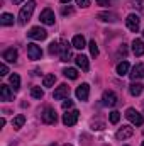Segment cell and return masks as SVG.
<instances>
[{
  "label": "cell",
  "mask_w": 144,
  "mask_h": 146,
  "mask_svg": "<svg viewBox=\"0 0 144 146\" xmlns=\"http://www.w3.org/2000/svg\"><path fill=\"white\" fill-rule=\"evenodd\" d=\"M34 9H36V2H32V0H29L22 9H20V12H19V24H27L29 21H31V17H32V12H34Z\"/></svg>",
  "instance_id": "6da1fadb"
},
{
  "label": "cell",
  "mask_w": 144,
  "mask_h": 146,
  "mask_svg": "<svg viewBox=\"0 0 144 146\" xmlns=\"http://www.w3.org/2000/svg\"><path fill=\"white\" fill-rule=\"evenodd\" d=\"M126 117H127L134 126H143V124H144V117L136 109H132V107L126 110Z\"/></svg>",
  "instance_id": "7a4b0ae2"
},
{
  "label": "cell",
  "mask_w": 144,
  "mask_h": 146,
  "mask_svg": "<svg viewBox=\"0 0 144 146\" xmlns=\"http://www.w3.org/2000/svg\"><path fill=\"white\" fill-rule=\"evenodd\" d=\"M126 26L129 27V31L137 33L139 27H141V19H139V15H136V14H129L127 19H126Z\"/></svg>",
  "instance_id": "3957f363"
},
{
  "label": "cell",
  "mask_w": 144,
  "mask_h": 146,
  "mask_svg": "<svg viewBox=\"0 0 144 146\" xmlns=\"http://www.w3.org/2000/svg\"><path fill=\"white\" fill-rule=\"evenodd\" d=\"M71 46L68 41H59V56H61V61H68L71 58Z\"/></svg>",
  "instance_id": "277c9868"
},
{
  "label": "cell",
  "mask_w": 144,
  "mask_h": 146,
  "mask_svg": "<svg viewBox=\"0 0 144 146\" xmlns=\"http://www.w3.org/2000/svg\"><path fill=\"white\" fill-rule=\"evenodd\" d=\"M41 119L46 124H54L58 121V115H56V112H54L53 107H46V109L42 110V114H41Z\"/></svg>",
  "instance_id": "5b68a950"
},
{
  "label": "cell",
  "mask_w": 144,
  "mask_h": 146,
  "mask_svg": "<svg viewBox=\"0 0 144 146\" xmlns=\"http://www.w3.org/2000/svg\"><path fill=\"white\" fill-rule=\"evenodd\" d=\"M78 117H80V112L76 109L68 110V112L63 115V124H65V126H75L76 121H78Z\"/></svg>",
  "instance_id": "8992f818"
},
{
  "label": "cell",
  "mask_w": 144,
  "mask_h": 146,
  "mask_svg": "<svg viewBox=\"0 0 144 146\" xmlns=\"http://www.w3.org/2000/svg\"><path fill=\"white\" fill-rule=\"evenodd\" d=\"M68 95H70V87H68L66 83H63V85H59V87L54 90L53 99H54V100H61V99H68Z\"/></svg>",
  "instance_id": "52a82bcc"
},
{
  "label": "cell",
  "mask_w": 144,
  "mask_h": 146,
  "mask_svg": "<svg viewBox=\"0 0 144 146\" xmlns=\"http://www.w3.org/2000/svg\"><path fill=\"white\" fill-rule=\"evenodd\" d=\"M39 19H41L42 24H46V26H53V24H54V12H53L51 9H44V10L41 12Z\"/></svg>",
  "instance_id": "ba28073f"
},
{
  "label": "cell",
  "mask_w": 144,
  "mask_h": 146,
  "mask_svg": "<svg viewBox=\"0 0 144 146\" xmlns=\"http://www.w3.org/2000/svg\"><path fill=\"white\" fill-rule=\"evenodd\" d=\"M27 36L31 37V39H36V41H42V39L48 37V33L42 27H31V31L27 33Z\"/></svg>",
  "instance_id": "9c48e42d"
},
{
  "label": "cell",
  "mask_w": 144,
  "mask_h": 146,
  "mask_svg": "<svg viewBox=\"0 0 144 146\" xmlns=\"http://www.w3.org/2000/svg\"><path fill=\"white\" fill-rule=\"evenodd\" d=\"M27 56H29V60H41V56H42V49L37 46V44H27Z\"/></svg>",
  "instance_id": "30bf717a"
},
{
  "label": "cell",
  "mask_w": 144,
  "mask_h": 146,
  "mask_svg": "<svg viewBox=\"0 0 144 146\" xmlns=\"http://www.w3.org/2000/svg\"><path fill=\"white\" fill-rule=\"evenodd\" d=\"M76 99L78 100H88V95H90V87H88V83H81L78 88H76Z\"/></svg>",
  "instance_id": "8fae6325"
},
{
  "label": "cell",
  "mask_w": 144,
  "mask_h": 146,
  "mask_svg": "<svg viewBox=\"0 0 144 146\" xmlns=\"http://www.w3.org/2000/svg\"><path fill=\"white\" fill-rule=\"evenodd\" d=\"M132 134H134V129H132L131 126H122V127H120V129H119V131L115 133V138H117V139H122V141H124V139L131 138Z\"/></svg>",
  "instance_id": "7c38bea8"
},
{
  "label": "cell",
  "mask_w": 144,
  "mask_h": 146,
  "mask_svg": "<svg viewBox=\"0 0 144 146\" xmlns=\"http://www.w3.org/2000/svg\"><path fill=\"white\" fill-rule=\"evenodd\" d=\"M102 100H104V104H105V106H108V107H114V106L117 104V95H115L112 90H105V92H104Z\"/></svg>",
  "instance_id": "4fadbf2b"
},
{
  "label": "cell",
  "mask_w": 144,
  "mask_h": 146,
  "mask_svg": "<svg viewBox=\"0 0 144 146\" xmlns=\"http://www.w3.org/2000/svg\"><path fill=\"white\" fill-rule=\"evenodd\" d=\"M0 99L2 100H5V102H9V100H12L14 99V92L10 90V87L9 85H0Z\"/></svg>",
  "instance_id": "5bb4252c"
},
{
  "label": "cell",
  "mask_w": 144,
  "mask_h": 146,
  "mask_svg": "<svg viewBox=\"0 0 144 146\" xmlns=\"http://www.w3.org/2000/svg\"><path fill=\"white\" fill-rule=\"evenodd\" d=\"M129 75H131V78H132L134 82H136V80H139V78H143V76H144V65H143V63H137V65L131 70Z\"/></svg>",
  "instance_id": "9a60e30c"
},
{
  "label": "cell",
  "mask_w": 144,
  "mask_h": 146,
  "mask_svg": "<svg viewBox=\"0 0 144 146\" xmlns=\"http://www.w3.org/2000/svg\"><path fill=\"white\" fill-rule=\"evenodd\" d=\"M2 58H3L7 63H15V61H17V49H14V48L5 49L3 54H2Z\"/></svg>",
  "instance_id": "2e32d148"
},
{
  "label": "cell",
  "mask_w": 144,
  "mask_h": 146,
  "mask_svg": "<svg viewBox=\"0 0 144 146\" xmlns=\"http://www.w3.org/2000/svg\"><path fill=\"white\" fill-rule=\"evenodd\" d=\"M75 61H76V66L81 68L83 72H88V70H90V63H88V58H87V56L80 54V56L75 58Z\"/></svg>",
  "instance_id": "e0dca14e"
},
{
  "label": "cell",
  "mask_w": 144,
  "mask_h": 146,
  "mask_svg": "<svg viewBox=\"0 0 144 146\" xmlns=\"http://www.w3.org/2000/svg\"><path fill=\"white\" fill-rule=\"evenodd\" d=\"M132 51L136 56H143L144 54V41L143 39H134L132 41Z\"/></svg>",
  "instance_id": "ac0fdd59"
},
{
  "label": "cell",
  "mask_w": 144,
  "mask_h": 146,
  "mask_svg": "<svg viewBox=\"0 0 144 146\" xmlns=\"http://www.w3.org/2000/svg\"><path fill=\"white\" fill-rule=\"evenodd\" d=\"M143 90H144V85L143 83H139V82H132V83L129 85V92H131V95H134V97L141 95Z\"/></svg>",
  "instance_id": "d6986e66"
},
{
  "label": "cell",
  "mask_w": 144,
  "mask_h": 146,
  "mask_svg": "<svg viewBox=\"0 0 144 146\" xmlns=\"http://www.w3.org/2000/svg\"><path fill=\"white\" fill-rule=\"evenodd\" d=\"M71 44H73V48H76V49H83V48L87 46V42H85V37L81 36V34H76V36L73 37Z\"/></svg>",
  "instance_id": "ffe728a7"
},
{
  "label": "cell",
  "mask_w": 144,
  "mask_h": 146,
  "mask_svg": "<svg viewBox=\"0 0 144 146\" xmlns=\"http://www.w3.org/2000/svg\"><path fill=\"white\" fill-rule=\"evenodd\" d=\"M98 19L104 21V22H115L117 21V15L112 14V12H100L98 14Z\"/></svg>",
  "instance_id": "44dd1931"
},
{
  "label": "cell",
  "mask_w": 144,
  "mask_h": 146,
  "mask_svg": "<svg viewBox=\"0 0 144 146\" xmlns=\"http://www.w3.org/2000/svg\"><path fill=\"white\" fill-rule=\"evenodd\" d=\"M24 122H26V115L19 114V115L14 117V121H12V127H14V129H20V127L24 126Z\"/></svg>",
  "instance_id": "7402d4cb"
},
{
  "label": "cell",
  "mask_w": 144,
  "mask_h": 146,
  "mask_svg": "<svg viewBox=\"0 0 144 146\" xmlns=\"http://www.w3.org/2000/svg\"><path fill=\"white\" fill-rule=\"evenodd\" d=\"M0 24H2V26H12V24H14V15H12V14H7V12L2 14V15H0Z\"/></svg>",
  "instance_id": "603a6c76"
},
{
  "label": "cell",
  "mask_w": 144,
  "mask_h": 146,
  "mask_svg": "<svg viewBox=\"0 0 144 146\" xmlns=\"http://www.w3.org/2000/svg\"><path fill=\"white\" fill-rule=\"evenodd\" d=\"M10 85H12V88H14V92H17L19 88H20V76L19 75H10Z\"/></svg>",
  "instance_id": "cb8c5ba5"
},
{
  "label": "cell",
  "mask_w": 144,
  "mask_h": 146,
  "mask_svg": "<svg viewBox=\"0 0 144 146\" xmlns=\"http://www.w3.org/2000/svg\"><path fill=\"white\" fill-rule=\"evenodd\" d=\"M127 72H129V63H127V61H122V63L117 65V75H119V76L127 75Z\"/></svg>",
  "instance_id": "d4e9b609"
},
{
  "label": "cell",
  "mask_w": 144,
  "mask_h": 146,
  "mask_svg": "<svg viewBox=\"0 0 144 146\" xmlns=\"http://www.w3.org/2000/svg\"><path fill=\"white\" fill-rule=\"evenodd\" d=\"M54 82H56V76H54V75H46V76L42 78V85H44V87H53Z\"/></svg>",
  "instance_id": "484cf974"
},
{
  "label": "cell",
  "mask_w": 144,
  "mask_h": 146,
  "mask_svg": "<svg viewBox=\"0 0 144 146\" xmlns=\"http://www.w3.org/2000/svg\"><path fill=\"white\" fill-rule=\"evenodd\" d=\"M31 95H32L34 99H42V97H44V90H42L41 87H32V88H31Z\"/></svg>",
  "instance_id": "4316f807"
},
{
  "label": "cell",
  "mask_w": 144,
  "mask_h": 146,
  "mask_svg": "<svg viewBox=\"0 0 144 146\" xmlns=\"http://www.w3.org/2000/svg\"><path fill=\"white\" fill-rule=\"evenodd\" d=\"M63 75H65L66 78H71V80H76V78H78V72H76L75 68H66V70L63 72Z\"/></svg>",
  "instance_id": "83f0119b"
},
{
  "label": "cell",
  "mask_w": 144,
  "mask_h": 146,
  "mask_svg": "<svg viewBox=\"0 0 144 146\" xmlns=\"http://www.w3.org/2000/svg\"><path fill=\"white\" fill-rule=\"evenodd\" d=\"M88 48H90L92 56L97 58V56H98V46H97V42H95V41H90V42H88Z\"/></svg>",
  "instance_id": "f1b7e54d"
},
{
  "label": "cell",
  "mask_w": 144,
  "mask_h": 146,
  "mask_svg": "<svg viewBox=\"0 0 144 146\" xmlns=\"http://www.w3.org/2000/svg\"><path fill=\"white\" fill-rule=\"evenodd\" d=\"M49 53H51V54H58V53H59V42H58V41H53V42L49 44Z\"/></svg>",
  "instance_id": "f546056e"
},
{
  "label": "cell",
  "mask_w": 144,
  "mask_h": 146,
  "mask_svg": "<svg viewBox=\"0 0 144 146\" xmlns=\"http://www.w3.org/2000/svg\"><path fill=\"white\" fill-rule=\"evenodd\" d=\"M119 119H120V112L112 110V112H110V122H112V124H117V122H119Z\"/></svg>",
  "instance_id": "4dcf8cb0"
},
{
  "label": "cell",
  "mask_w": 144,
  "mask_h": 146,
  "mask_svg": "<svg viewBox=\"0 0 144 146\" xmlns=\"http://www.w3.org/2000/svg\"><path fill=\"white\" fill-rule=\"evenodd\" d=\"M104 126H105V124H104V122H100V121H97V122L93 121V122H92V129H97V131L104 129Z\"/></svg>",
  "instance_id": "1f68e13d"
},
{
  "label": "cell",
  "mask_w": 144,
  "mask_h": 146,
  "mask_svg": "<svg viewBox=\"0 0 144 146\" xmlns=\"http://www.w3.org/2000/svg\"><path fill=\"white\" fill-rule=\"evenodd\" d=\"M7 73H9V68H7V65H5V63H2V65H0V76H5Z\"/></svg>",
  "instance_id": "d6a6232c"
},
{
  "label": "cell",
  "mask_w": 144,
  "mask_h": 146,
  "mask_svg": "<svg viewBox=\"0 0 144 146\" xmlns=\"http://www.w3.org/2000/svg\"><path fill=\"white\" fill-rule=\"evenodd\" d=\"M71 107H73V102L70 100V99H66V100L63 102V109H65V110H68V109H71Z\"/></svg>",
  "instance_id": "836d02e7"
},
{
  "label": "cell",
  "mask_w": 144,
  "mask_h": 146,
  "mask_svg": "<svg viewBox=\"0 0 144 146\" xmlns=\"http://www.w3.org/2000/svg\"><path fill=\"white\" fill-rule=\"evenodd\" d=\"M76 3H78L80 7H88V5H90V0H76Z\"/></svg>",
  "instance_id": "e575fe53"
},
{
  "label": "cell",
  "mask_w": 144,
  "mask_h": 146,
  "mask_svg": "<svg viewBox=\"0 0 144 146\" xmlns=\"http://www.w3.org/2000/svg\"><path fill=\"white\" fill-rule=\"evenodd\" d=\"M98 5H102V7H108L110 5V0H95Z\"/></svg>",
  "instance_id": "d590c367"
},
{
  "label": "cell",
  "mask_w": 144,
  "mask_h": 146,
  "mask_svg": "<svg viewBox=\"0 0 144 146\" xmlns=\"http://www.w3.org/2000/svg\"><path fill=\"white\" fill-rule=\"evenodd\" d=\"M119 53H120V54H126V53H127V48H126V44H122V48L119 49Z\"/></svg>",
  "instance_id": "8d00e7d4"
},
{
  "label": "cell",
  "mask_w": 144,
  "mask_h": 146,
  "mask_svg": "<svg viewBox=\"0 0 144 146\" xmlns=\"http://www.w3.org/2000/svg\"><path fill=\"white\" fill-rule=\"evenodd\" d=\"M71 12H73V10L70 9V7H68V9H66V7L63 9V14H65V15H66V14H71Z\"/></svg>",
  "instance_id": "74e56055"
},
{
  "label": "cell",
  "mask_w": 144,
  "mask_h": 146,
  "mask_svg": "<svg viewBox=\"0 0 144 146\" xmlns=\"http://www.w3.org/2000/svg\"><path fill=\"white\" fill-rule=\"evenodd\" d=\"M71 0H61V3H70Z\"/></svg>",
  "instance_id": "f35d334b"
},
{
  "label": "cell",
  "mask_w": 144,
  "mask_h": 146,
  "mask_svg": "<svg viewBox=\"0 0 144 146\" xmlns=\"http://www.w3.org/2000/svg\"><path fill=\"white\" fill-rule=\"evenodd\" d=\"M12 2H14V3H15V5H17V3H20V2H22V0H12Z\"/></svg>",
  "instance_id": "ab89813d"
},
{
  "label": "cell",
  "mask_w": 144,
  "mask_h": 146,
  "mask_svg": "<svg viewBox=\"0 0 144 146\" xmlns=\"http://www.w3.org/2000/svg\"><path fill=\"white\" fill-rule=\"evenodd\" d=\"M63 146H71V145H63Z\"/></svg>",
  "instance_id": "60d3db41"
},
{
  "label": "cell",
  "mask_w": 144,
  "mask_h": 146,
  "mask_svg": "<svg viewBox=\"0 0 144 146\" xmlns=\"http://www.w3.org/2000/svg\"><path fill=\"white\" fill-rule=\"evenodd\" d=\"M143 37H144V31H143Z\"/></svg>",
  "instance_id": "b9f144b4"
},
{
  "label": "cell",
  "mask_w": 144,
  "mask_h": 146,
  "mask_svg": "<svg viewBox=\"0 0 144 146\" xmlns=\"http://www.w3.org/2000/svg\"><path fill=\"white\" fill-rule=\"evenodd\" d=\"M141 146H144V141H143V145H141Z\"/></svg>",
  "instance_id": "7bdbcfd3"
}]
</instances>
